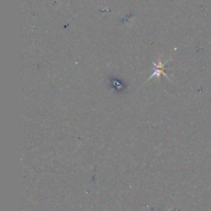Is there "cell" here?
<instances>
[{
  "label": "cell",
  "mask_w": 211,
  "mask_h": 211,
  "mask_svg": "<svg viewBox=\"0 0 211 211\" xmlns=\"http://www.w3.org/2000/svg\"><path fill=\"white\" fill-rule=\"evenodd\" d=\"M161 73H162V74H164V75L166 76V74H165L164 73V65H163V64H161V63H158L157 65L155 66L154 73H152L151 77H154L155 75H157V77H159Z\"/></svg>",
  "instance_id": "1"
}]
</instances>
